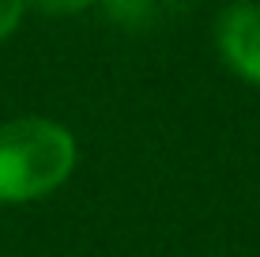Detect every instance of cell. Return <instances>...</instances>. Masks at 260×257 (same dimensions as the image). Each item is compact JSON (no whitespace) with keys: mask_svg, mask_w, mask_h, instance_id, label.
<instances>
[{"mask_svg":"<svg viewBox=\"0 0 260 257\" xmlns=\"http://www.w3.org/2000/svg\"><path fill=\"white\" fill-rule=\"evenodd\" d=\"M79 144L64 121L46 113L0 121V208L46 201L76 174Z\"/></svg>","mask_w":260,"mask_h":257,"instance_id":"6da1fadb","label":"cell"},{"mask_svg":"<svg viewBox=\"0 0 260 257\" xmlns=\"http://www.w3.org/2000/svg\"><path fill=\"white\" fill-rule=\"evenodd\" d=\"M215 53L222 68L249 87H260V0H230L215 15Z\"/></svg>","mask_w":260,"mask_h":257,"instance_id":"7a4b0ae2","label":"cell"},{"mask_svg":"<svg viewBox=\"0 0 260 257\" xmlns=\"http://www.w3.org/2000/svg\"><path fill=\"white\" fill-rule=\"evenodd\" d=\"M174 0H98L102 15L121 31H147L170 12Z\"/></svg>","mask_w":260,"mask_h":257,"instance_id":"3957f363","label":"cell"},{"mask_svg":"<svg viewBox=\"0 0 260 257\" xmlns=\"http://www.w3.org/2000/svg\"><path fill=\"white\" fill-rule=\"evenodd\" d=\"M26 12H30V0H0V42H8L19 31Z\"/></svg>","mask_w":260,"mask_h":257,"instance_id":"277c9868","label":"cell"},{"mask_svg":"<svg viewBox=\"0 0 260 257\" xmlns=\"http://www.w3.org/2000/svg\"><path fill=\"white\" fill-rule=\"evenodd\" d=\"M30 8H38L46 15H79L98 8V0H30Z\"/></svg>","mask_w":260,"mask_h":257,"instance_id":"5b68a950","label":"cell"}]
</instances>
